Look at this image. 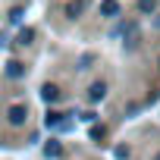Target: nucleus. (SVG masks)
<instances>
[{
	"label": "nucleus",
	"instance_id": "obj_1",
	"mask_svg": "<svg viewBox=\"0 0 160 160\" xmlns=\"http://www.w3.org/2000/svg\"><path fill=\"white\" fill-rule=\"evenodd\" d=\"M25 119H28V107L25 104H13L7 110V122L10 126H25Z\"/></svg>",
	"mask_w": 160,
	"mask_h": 160
},
{
	"label": "nucleus",
	"instance_id": "obj_2",
	"mask_svg": "<svg viewBox=\"0 0 160 160\" xmlns=\"http://www.w3.org/2000/svg\"><path fill=\"white\" fill-rule=\"evenodd\" d=\"M104 98H107V85H104V82H94V85H91V91H88V101H91V104H98V101H104Z\"/></svg>",
	"mask_w": 160,
	"mask_h": 160
},
{
	"label": "nucleus",
	"instance_id": "obj_3",
	"mask_svg": "<svg viewBox=\"0 0 160 160\" xmlns=\"http://www.w3.org/2000/svg\"><path fill=\"white\" fill-rule=\"evenodd\" d=\"M85 7H88V0H72V3L66 7V16H69V19L82 16V13H85Z\"/></svg>",
	"mask_w": 160,
	"mask_h": 160
},
{
	"label": "nucleus",
	"instance_id": "obj_4",
	"mask_svg": "<svg viewBox=\"0 0 160 160\" xmlns=\"http://www.w3.org/2000/svg\"><path fill=\"white\" fill-rule=\"evenodd\" d=\"M101 16H107V19L119 16V3H116V0H104V3H101Z\"/></svg>",
	"mask_w": 160,
	"mask_h": 160
},
{
	"label": "nucleus",
	"instance_id": "obj_5",
	"mask_svg": "<svg viewBox=\"0 0 160 160\" xmlns=\"http://www.w3.org/2000/svg\"><path fill=\"white\" fill-rule=\"evenodd\" d=\"M7 75H10V78H22V75H25V66H22L19 60H10V63H7Z\"/></svg>",
	"mask_w": 160,
	"mask_h": 160
},
{
	"label": "nucleus",
	"instance_id": "obj_6",
	"mask_svg": "<svg viewBox=\"0 0 160 160\" xmlns=\"http://www.w3.org/2000/svg\"><path fill=\"white\" fill-rule=\"evenodd\" d=\"M41 98H44L47 104H57V101H60V88H57V85H44V88H41Z\"/></svg>",
	"mask_w": 160,
	"mask_h": 160
},
{
	"label": "nucleus",
	"instance_id": "obj_7",
	"mask_svg": "<svg viewBox=\"0 0 160 160\" xmlns=\"http://www.w3.org/2000/svg\"><path fill=\"white\" fill-rule=\"evenodd\" d=\"M63 116H66V113H53V110H50V113L44 116V126H47V129H60V126H63Z\"/></svg>",
	"mask_w": 160,
	"mask_h": 160
},
{
	"label": "nucleus",
	"instance_id": "obj_8",
	"mask_svg": "<svg viewBox=\"0 0 160 160\" xmlns=\"http://www.w3.org/2000/svg\"><path fill=\"white\" fill-rule=\"evenodd\" d=\"M63 154V144L57 141V138H50L47 144H44V157H60Z\"/></svg>",
	"mask_w": 160,
	"mask_h": 160
},
{
	"label": "nucleus",
	"instance_id": "obj_9",
	"mask_svg": "<svg viewBox=\"0 0 160 160\" xmlns=\"http://www.w3.org/2000/svg\"><path fill=\"white\" fill-rule=\"evenodd\" d=\"M138 10L141 13H154L157 10V0H138Z\"/></svg>",
	"mask_w": 160,
	"mask_h": 160
},
{
	"label": "nucleus",
	"instance_id": "obj_10",
	"mask_svg": "<svg viewBox=\"0 0 160 160\" xmlns=\"http://www.w3.org/2000/svg\"><path fill=\"white\" fill-rule=\"evenodd\" d=\"M32 38H35V32H32V28H22V32H19V44H28Z\"/></svg>",
	"mask_w": 160,
	"mask_h": 160
},
{
	"label": "nucleus",
	"instance_id": "obj_11",
	"mask_svg": "<svg viewBox=\"0 0 160 160\" xmlns=\"http://www.w3.org/2000/svg\"><path fill=\"white\" fill-rule=\"evenodd\" d=\"M104 135H107V129H104V126H91V138H94V141H101Z\"/></svg>",
	"mask_w": 160,
	"mask_h": 160
},
{
	"label": "nucleus",
	"instance_id": "obj_12",
	"mask_svg": "<svg viewBox=\"0 0 160 160\" xmlns=\"http://www.w3.org/2000/svg\"><path fill=\"white\" fill-rule=\"evenodd\" d=\"M113 154H116V157H119V160H129V148H116V151H113Z\"/></svg>",
	"mask_w": 160,
	"mask_h": 160
},
{
	"label": "nucleus",
	"instance_id": "obj_13",
	"mask_svg": "<svg viewBox=\"0 0 160 160\" xmlns=\"http://www.w3.org/2000/svg\"><path fill=\"white\" fill-rule=\"evenodd\" d=\"M88 66H91V53H85V57H82V63H78V69H88Z\"/></svg>",
	"mask_w": 160,
	"mask_h": 160
},
{
	"label": "nucleus",
	"instance_id": "obj_14",
	"mask_svg": "<svg viewBox=\"0 0 160 160\" xmlns=\"http://www.w3.org/2000/svg\"><path fill=\"white\" fill-rule=\"evenodd\" d=\"M19 19H22V10H19V7H16V10H13V13H10V22H19Z\"/></svg>",
	"mask_w": 160,
	"mask_h": 160
},
{
	"label": "nucleus",
	"instance_id": "obj_15",
	"mask_svg": "<svg viewBox=\"0 0 160 160\" xmlns=\"http://www.w3.org/2000/svg\"><path fill=\"white\" fill-rule=\"evenodd\" d=\"M154 160H160V154H157V157H154Z\"/></svg>",
	"mask_w": 160,
	"mask_h": 160
}]
</instances>
